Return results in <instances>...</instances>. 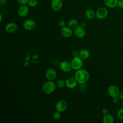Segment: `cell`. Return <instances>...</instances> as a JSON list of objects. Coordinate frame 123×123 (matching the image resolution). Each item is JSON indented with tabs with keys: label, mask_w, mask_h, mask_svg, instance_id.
<instances>
[{
	"label": "cell",
	"mask_w": 123,
	"mask_h": 123,
	"mask_svg": "<svg viewBox=\"0 0 123 123\" xmlns=\"http://www.w3.org/2000/svg\"><path fill=\"white\" fill-rule=\"evenodd\" d=\"M89 74L88 72L83 69L76 71L74 74V78L79 84H85L89 79Z\"/></svg>",
	"instance_id": "obj_1"
},
{
	"label": "cell",
	"mask_w": 123,
	"mask_h": 123,
	"mask_svg": "<svg viewBox=\"0 0 123 123\" xmlns=\"http://www.w3.org/2000/svg\"><path fill=\"white\" fill-rule=\"evenodd\" d=\"M57 87L56 83L53 81H46L42 86V90L46 94H50L53 93Z\"/></svg>",
	"instance_id": "obj_2"
},
{
	"label": "cell",
	"mask_w": 123,
	"mask_h": 123,
	"mask_svg": "<svg viewBox=\"0 0 123 123\" xmlns=\"http://www.w3.org/2000/svg\"><path fill=\"white\" fill-rule=\"evenodd\" d=\"M70 62L72 69L75 71L82 69L84 65L83 60L79 56L74 57Z\"/></svg>",
	"instance_id": "obj_3"
},
{
	"label": "cell",
	"mask_w": 123,
	"mask_h": 123,
	"mask_svg": "<svg viewBox=\"0 0 123 123\" xmlns=\"http://www.w3.org/2000/svg\"><path fill=\"white\" fill-rule=\"evenodd\" d=\"M96 18L99 20H103L107 18L108 15V11L105 7H100L96 11Z\"/></svg>",
	"instance_id": "obj_4"
},
{
	"label": "cell",
	"mask_w": 123,
	"mask_h": 123,
	"mask_svg": "<svg viewBox=\"0 0 123 123\" xmlns=\"http://www.w3.org/2000/svg\"><path fill=\"white\" fill-rule=\"evenodd\" d=\"M107 92L109 95L113 98L114 97H119L120 92L118 86L112 85L108 87Z\"/></svg>",
	"instance_id": "obj_5"
},
{
	"label": "cell",
	"mask_w": 123,
	"mask_h": 123,
	"mask_svg": "<svg viewBox=\"0 0 123 123\" xmlns=\"http://www.w3.org/2000/svg\"><path fill=\"white\" fill-rule=\"evenodd\" d=\"M36 25V22L34 20L28 19L25 20L23 24V26L24 28L27 31H31L34 29Z\"/></svg>",
	"instance_id": "obj_6"
},
{
	"label": "cell",
	"mask_w": 123,
	"mask_h": 123,
	"mask_svg": "<svg viewBox=\"0 0 123 123\" xmlns=\"http://www.w3.org/2000/svg\"><path fill=\"white\" fill-rule=\"evenodd\" d=\"M29 12L28 6L27 5H20L17 10V13L19 16L24 17L26 16Z\"/></svg>",
	"instance_id": "obj_7"
},
{
	"label": "cell",
	"mask_w": 123,
	"mask_h": 123,
	"mask_svg": "<svg viewBox=\"0 0 123 123\" xmlns=\"http://www.w3.org/2000/svg\"><path fill=\"white\" fill-rule=\"evenodd\" d=\"M67 107L68 105L66 101L62 99L59 100V101H58L55 105L56 111H60L62 113L63 112L66 110Z\"/></svg>",
	"instance_id": "obj_8"
},
{
	"label": "cell",
	"mask_w": 123,
	"mask_h": 123,
	"mask_svg": "<svg viewBox=\"0 0 123 123\" xmlns=\"http://www.w3.org/2000/svg\"><path fill=\"white\" fill-rule=\"evenodd\" d=\"M45 77L48 80L53 81L57 77V72L52 68L48 69L45 73Z\"/></svg>",
	"instance_id": "obj_9"
},
{
	"label": "cell",
	"mask_w": 123,
	"mask_h": 123,
	"mask_svg": "<svg viewBox=\"0 0 123 123\" xmlns=\"http://www.w3.org/2000/svg\"><path fill=\"white\" fill-rule=\"evenodd\" d=\"M52 9L56 12L60 11L63 6L62 0H52L50 3Z\"/></svg>",
	"instance_id": "obj_10"
},
{
	"label": "cell",
	"mask_w": 123,
	"mask_h": 123,
	"mask_svg": "<svg viewBox=\"0 0 123 123\" xmlns=\"http://www.w3.org/2000/svg\"><path fill=\"white\" fill-rule=\"evenodd\" d=\"M60 67L61 70L65 73L70 72L72 69L71 62L68 61H62L60 63Z\"/></svg>",
	"instance_id": "obj_11"
},
{
	"label": "cell",
	"mask_w": 123,
	"mask_h": 123,
	"mask_svg": "<svg viewBox=\"0 0 123 123\" xmlns=\"http://www.w3.org/2000/svg\"><path fill=\"white\" fill-rule=\"evenodd\" d=\"M18 28L17 24L14 22H10L7 24L5 26V30L8 33H13L16 31Z\"/></svg>",
	"instance_id": "obj_12"
},
{
	"label": "cell",
	"mask_w": 123,
	"mask_h": 123,
	"mask_svg": "<svg viewBox=\"0 0 123 123\" xmlns=\"http://www.w3.org/2000/svg\"><path fill=\"white\" fill-rule=\"evenodd\" d=\"M74 34L78 38H83L86 35V31L85 28L80 25H78L74 29Z\"/></svg>",
	"instance_id": "obj_13"
},
{
	"label": "cell",
	"mask_w": 123,
	"mask_h": 123,
	"mask_svg": "<svg viewBox=\"0 0 123 123\" xmlns=\"http://www.w3.org/2000/svg\"><path fill=\"white\" fill-rule=\"evenodd\" d=\"M77 82L73 77H69L65 80V86L69 89H74L76 87Z\"/></svg>",
	"instance_id": "obj_14"
},
{
	"label": "cell",
	"mask_w": 123,
	"mask_h": 123,
	"mask_svg": "<svg viewBox=\"0 0 123 123\" xmlns=\"http://www.w3.org/2000/svg\"><path fill=\"white\" fill-rule=\"evenodd\" d=\"M62 35L65 37H69L73 34V31L72 28L69 26H64L62 28L61 30Z\"/></svg>",
	"instance_id": "obj_15"
},
{
	"label": "cell",
	"mask_w": 123,
	"mask_h": 123,
	"mask_svg": "<svg viewBox=\"0 0 123 123\" xmlns=\"http://www.w3.org/2000/svg\"><path fill=\"white\" fill-rule=\"evenodd\" d=\"M78 56L83 60H86L90 57V52L87 49H83L79 51Z\"/></svg>",
	"instance_id": "obj_16"
},
{
	"label": "cell",
	"mask_w": 123,
	"mask_h": 123,
	"mask_svg": "<svg viewBox=\"0 0 123 123\" xmlns=\"http://www.w3.org/2000/svg\"><path fill=\"white\" fill-rule=\"evenodd\" d=\"M118 0H104L105 5L108 8H114L117 6Z\"/></svg>",
	"instance_id": "obj_17"
},
{
	"label": "cell",
	"mask_w": 123,
	"mask_h": 123,
	"mask_svg": "<svg viewBox=\"0 0 123 123\" xmlns=\"http://www.w3.org/2000/svg\"><path fill=\"white\" fill-rule=\"evenodd\" d=\"M85 15L86 18L89 20H93L96 17V12L92 9H87L86 10Z\"/></svg>",
	"instance_id": "obj_18"
},
{
	"label": "cell",
	"mask_w": 123,
	"mask_h": 123,
	"mask_svg": "<svg viewBox=\"0 0 123 123\" xmlns=\"http://www.w3.org/2000/svg\"><path fill=\"white\" fill-rule=\"evenodd\" d=\"M114 120V117L112 115L109 113L104 114L102 118V122L103 123H113Z\"/></svg>",
	"instance_id": "obj_19"
},
{
	"label": "cell",
	"mask_w": 123,
	"mask_h": 123,
	"mask_svg": "<svg viewBox=\"0 0 123 123\" xmlns=\"http://www.w3.org/2000/svg\"><path fill=\"white\" fill-rule=\"evenodd\" d=\"M68 26L72 29H74L78 25V21L75 19H71L68 21L67 23Z\"/></svg>",
	"instance_id": "obj_20"
},
{
	"label": "cell",
	"mask_w": 123,
	"mask_h": 123,
	"mask_svg": "<svg viewBox=\"0 0 123 123\" xmlns=\"http://www.w3.org/2000/svg\"><path fill=\"white\" fill-rule=\"evenodd\" d=\"M57 87L59 88H62L65 86V81L62 79L58 80L56 83Z\"/></svg>",
	"instance_id": "obj_21"
},
{
	"label": "cell",
	"mask_w": 123,
	"mask_h": 123,
	"mask_svg": "<svg viewBox=\"0 0 123 123\" xmlns=\"http://www.w3.org/2000/svg\"><path fill=\"white\" fill-rule=\"evenodd\" d=\"M38 3L37 0H29L27 3V5L30 7H36Z\"/></svg>",
	"instance_id": "obj_22"
},
{
	"label": "cell",
	"mask_w": 123,
	"mask_h": 123,
	"mask_svg": "<svg viewBox=\"0 0 123 123\" xmlns=\"http://www.w3.org/2000/svg\"><path fill=\"white\" fill-rule=\"evenodd\" d=\"M61 113L60 111H56L53 114V118L55 120H59L61 119Z\"/></svg>",
	"instance_id": "obj_23"
},
{
	"label": "cell",
	"mask_w": 123,
	"mask_h": 123,
	"mask_svg": "<svg viewBox=\"0 0 123 123\" xmlns=\"http://www.w3.org/2000/svg\"><path fill=\"white\" fill-rule=\"evenodd\" d=\"M117 116L121 120H123V108L119 109L117 111Z\"/></svg>",
	"instance_id": "obj_24"
},
{
	"label": "cell",
	"mask_w": 123,
	"mask_h": 123,
	"mask_svg": "<svg viewBox=\"0 0 123 123\" xmlns=\"http://www.w3.org/2000/svg\"><path fill=\"white\" fill-rule=\"evenodd\" d=\"M58 25L62 28L65 26L66 22L64 20H61L58 22Z\"/></svg>",
	"instance_id": "obj_25"
},
{
	"label": "cell",
	"mask_w": 123,
	"mask_h": 123,
	"mask_svg": "<svg viewBox=\"0 0 123 123\" xmlns=\"http://www.w3.org/2000/svg\"><path fill=\"white\" fill-rule=\"evenodd\" d=\"M29 0H17V2L20 5H27Z\"/></svg>",
	"instance_id": "obj_26"
},
{
	"label": "cell",
	"mask_w": 123,
	"mask_h": 123,
	"mask_svg": "<svg viewBox=\"0 0 123 123\" xmlns=\"http://www.w3.org/2000/svg\"><path fill=\"white\" fill-rule=\"evenodd\" d=\"M117 6L119 8H123V0H118Z\"/></svg>",
	"instance_id": "obj_27"
},
{
	"label": "cell",
	"mask_w": 123,
	"mask_h": 123,
	"mask_svg": "<svg viewBox=\"0 0 123 123\" xmlns=\"http://www.w3.org/2000/svg\"><path fill=\"white\" fill-rule=\"evenodd\" d=\"M108 111H109L108 110L107 108H103V109H102V110H101V112H102V113L103 115L108 113Z\"/></svg>",
	"instance_id": "obj_28"
},
{
	"label": "cell",
	"mask_w": 123,
	"mask_h": 123,
	"mask_svg": "<svg viewBox=\"0 0 123 123\" xmlns=\"http://www.w3.org/2000/svg\"><path fill=\"white\" fill-rule=\"evenodd\" d=\"M118 97H119L113 98V100H112V101H113V103H114L116 104V103H117L119 102L120 98H118Z\"/></svg>",
	"instance_id": "obj_29"
},
{
	"label": "cell",
	"mask_w": 123,
	"mask_h": 123,
	"mask_svg": "<svg viewBox=\"0 0 123 123\" xmlns=\"http://www.w3.org/2000/svg\"><path fill=\"white\" fill-rule=\"evenodd\" d=\"M119 98L120 99L123 100V91L120 92V94L119 95Z\"/></svg>",
	"instance_id": "obj_30"
},
{
	"label": "cell",
	"mask_w": 123,
	"mask_h": 123,
	"mask_svg": "<svg viewBox=\"0 0 123 123\" xmlns=\"http://www.w3.org/2000/svg\"><path fill=\"white\" fill-rule=\"evenodd\" d=\"M80 25L81 26H82V27L85 28V27H86V23L85 22H84V21L81 22L80 23Z\"/></svg>",
	"instance_id": "obj_31"
},
{
	"label": "cell",
	"mask_w": 123,
	"mask_h": 123,
	"mask_svg": "<svg viewBox=\"0 0 123 123\" xmlns=\"http://www.w3.org/2000/svg\"><path fill=\"white\" fill-rule=\"evenodd\" d=\"M78 54H79V52H77L76 51H74L73 52V54H72V55L73 56V57L78 56Z\"/></svg>",
	"instance_id": "obj_32"
},
{
	"label": "cell",
	"mask_w": 123,
	"mask_h": 123,
	"mask_svg": "<svg viewBox=\"0 0 123 123\" xmlns=\"http://www.w3.org/2000/svg\"><path fill=\"white\" fill-rule=\"evenodd\" d=\"M7 0H0V4L4 5L7 2Z\"/></svg>",
	"instance_id": "obj_33"
},
{
	"label": "cell",
	"mask_w": 123,
	"mask_h": 123,
	"mask_svg": "<svg viewBox=\"0 0 123 123\" xmlns=\"http://www.w3.org/2000/svg\"><path fill=\"white\" fill-rule=\"evenodd\" d=\"M2 20V16L1 13H0V23H1Z\"/></svg>",
	"instance_id": "obj_34"
},
{
	"label": "cell",
	"mask_w": 123,
	"mask_h": 123,
	"mask_svg": "<svg viewBox=\"0 0 123 123\" xmlns=\"http://www.w3.org/2000/svg\"></svg>",
	"instance_id": "obj_35"
}]
</instances>
